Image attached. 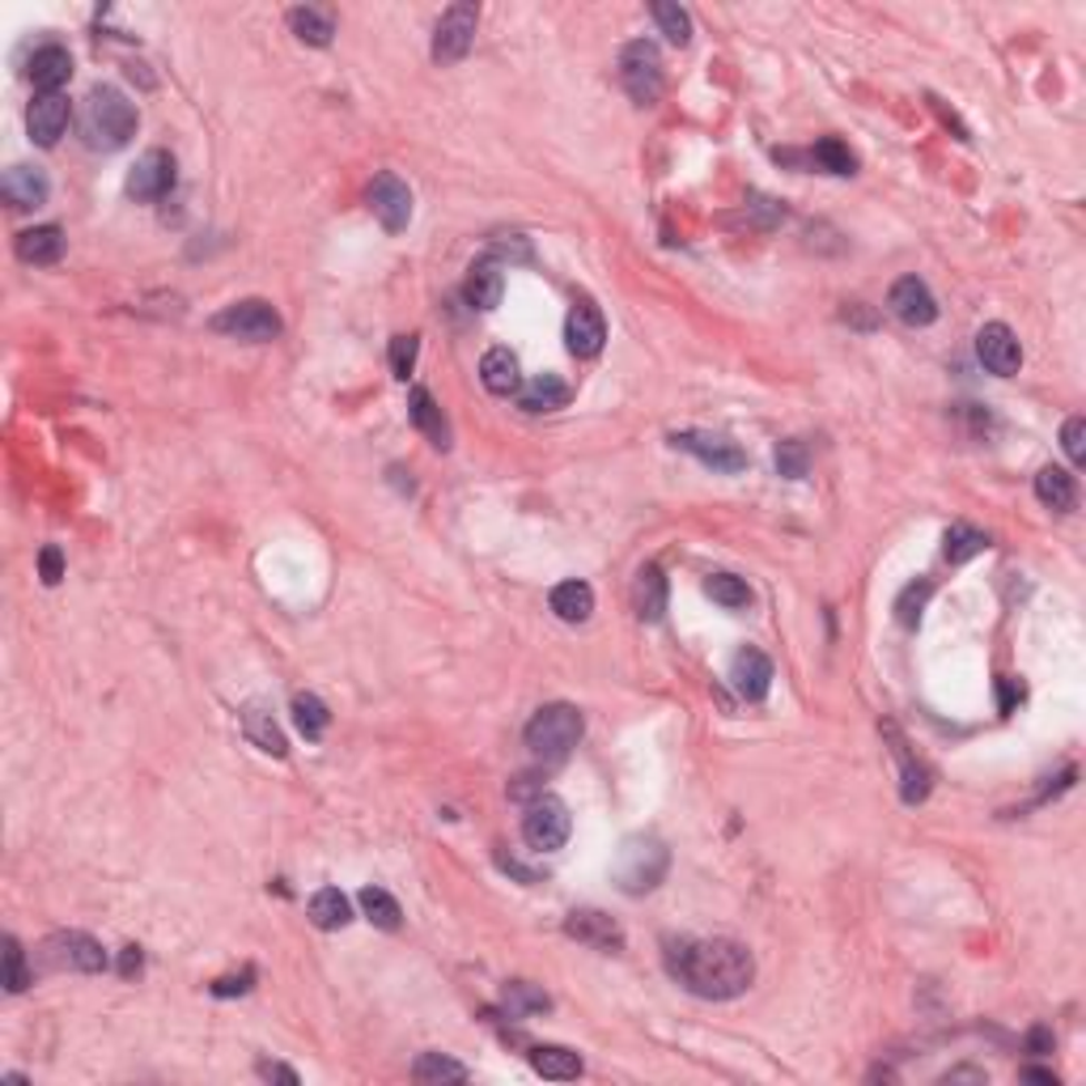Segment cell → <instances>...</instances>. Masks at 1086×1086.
<instances>
[{
	"label": "cell",
	"mask_w": 1086,
	"mask_h": 1086,
	"mask_svg": "<svg viewBox=\"0 0 1086 1086\" xmlns=\"http://www.w3.org/2000/svg\"><path fill=\"white\" fill-rule=\"evenodd\" d=\"M68 119H72V107H68L65 93H39L26 111V128H30V140L51 149L60 136L68 132Z\"/></svg>",
	"instance_id": "obj_15"
},
{
	"label": "cell",
	"mask_w": 1086,
	"mask_h": 1086,
	"mask_svg": "<svg viewBox=\"0 0 1086 1086\" xmlns=\"http://www.w3.org/2000/svg\"><path fill=\"white\" fill-rule=\"evenodd\" d=\"M552 611H556V620H565V624H586L590 611H594V590L586 586V582H561V586L552 590Z\"/></svg>",
	"instance_id": "obj_29"
},
{
	"label": "cell",
	"mask_w": 1086,
	"mask_h": 1086,
	"mask_svg": "<svg viewBox=\"0 0 1086 1086\" xmlns=\"http://www.w3.org/2000/svg\"><path fill=\"white\" fill-rule=\"evenodd\" d=\"M39 573H43L47 586H56V582L65 577V556H60V547H43V552H39Z\"/></svg>",
	"instance_id": "obj_47"
},
{
	"label": "cell",
	"mask_w": 1086,
	"mask_h": 1086,
	"mask_svg": "<svg viewBox=\"0 0 1086 1086\" xmlns=\"http://www.w3.org/2000/svg\"><path fill=\"white\" fill-rule=\"evenodd\" d=\"M704 594L730 611H739L751 603V590H747V582L743 577H734V573H713V577L704 582Z\"/></svg>",
	"instance_id": "obj_38"
},
{
	"label": "cell",
	"mask_w": 1086,
	"mask_h": 1086,
	"mask_svg": "<svg viewBox=\"0 0 1086 1086\" xmlns=\"http://www.w3.org/2000/svg\"><path fill=\"white\" fill-rule=\"evenodd\" d=\"M294 722H297V730H302L306 739H323V734H327V725H332V713H327V704L318 701L315 692H297V697H294Z\"/></svg>",
	"instance_id": "obj_34"
},
{
	"label": "cell",
	"mask_w": 1086,
	"mask_h": 1086,
	"mask_svg": "<svg viewBox=\"0 0 1086 1086\" xmlns=\"http://www.w3.org/2000/svg\"><path fill=\"white\" fill-rule=\"evenodd\" d=\"M136 136V107L115 86H93L81 102V140L98 154H115Z\"/></svg>",
	"instance_id": "obj_2"
},
{
	"label": "cell",
	"mask_w": 1086,
	"mask_h": 1086,
	"mask_svg": "<svg viewBox=\"0 0 1086 1086\" xmlns=\"http://www.w3.org/2000/svg\"><path fill=\"white\" fill-rule=\"evenodd\" d=\"M250 980H255V973H243V976H221V980H213V994L217 997H234V994H247Z\"/></svg>",
	"instance_id": "obj_48"
},
{
	"label": "cell",
	"mask_w": 1086,
	"mask_h": 1086,
	"mask_svg": "<svg viewBox=\"0 0 1086 1086\" xmlns=\"http://www.w3.org/2000/svg\"><path fill=\"white\" fill-rule=\"evenodd\" d=\"M671 446L697 454L704 467H713V472H743L747 467V454L730 437H722V433L683 430V433H671Z\"/></svg>",
	"instance_id": "obj_10"
},
{
	"label": "cell",
	"mask_w": 1086,
	"mask_h": 1086,
	"mask_svg": "<svg viewBox=\"0 0 1086 1086\" xmlns=\"http://www.w3.org/2000/svg\"><path fill=\"white\" fill-rule=\"evenodd\" d=\"M929 594H934L929 582H912V586L900 590V599H896V620H900L905 629H917V624H921V611H926Z\"/></svg>",
	"instance_id": "obj_41"
},
{
	"label": "cell",
	"mask_w": 1086,
	"mask_h": 1086,
	"mask_svg": "<svg viewBox=\"0 0 1086 1086\" xmlns=\"http://www.w3.org/2000/svg\"><path fill=\"white\" fill-rule=\"evenodd\" d=\"M959 1078H973V1083H985V1074H980V1069H950V1074H947V1078H942V1083H959Z\"/></svg>",
	"instance_id": "obj_53"
},
{
	"label": "cell",
	"mask_w": 1086,
	"mask_h": 1086,
	"mask_svg": "<svg viewBox=\"0 0 1086 1086\" xmlns=\"http://www.w3.org/2000/svg\"><path fill=\"white\" fill-rule=\"evenodd\" d=\"M412 1078L425 1086L437 1083H467V1065H458L454 1057H442V1053H421L416 1065H412Z\"/></svg>",
	"instance_id": "obj_33"
},
{
	"label": "cell",
	"mask_w": 1086,
	"mask_h": 1086,
	"mask_svg": "<svg viewBox=\"0 0 1086 1086\" xmlns=\"http://www.w3.org/2000/svg\"><path fill=\"white\" fill-rule=\"evenodd\" d=\"M730 683L743 701H764L772 688V662L760 650H739L730 662Z\"/></svg>",
	"instance_id": "obj_19"
},
{
	"label": "cell",
	"mask_w": 1086,
	"mask_h": 1086,
	"mask_svg": "<svg viewBox=\"0 0 1086 1086\" xmlns=\"http://www.w3.org/2000/svg\"><path fill=\"white\" fill-rule=\"evenodd\" d=\"M0 191L13 208H39L51 196V182L39 166H9L4 179H0Z\"/></svg>",
	"instance_id": "obj_20"
},
{
	"label": "cell",
	"mask_w": 1086,
	"mask_h": 1086,
	"mask_svg": "<svg viewBox=\"0 0 1086 1086\" xmlns=\"http://www.w3.org/2000/svg\"><path fill=\"white\" fill-rule=\"evenodd\" d=\"M505 1006H510V1015H535V1010L552 1006V997L543 994V989H535L531 980H510L505 985Z\"/></svg>",
	"instance_id": "obj_40"
},
{
	"label": "cell",
	"mask_w": 1086,
	"mask_h": 1086,
	"mask_svg": "<svg viewBox=\"0 0 1086 1086\" xmlns=\"http://www.w3.org/2000/svg\"><path fill=\"white\" fill-rule=\"evenodd\" d=\"M30 985V973H26V955L18 938H4V989L9 994H22Z\"/></svg>",
	"instance_id": "obj_43"
},
{
	"label": "cell",
	"mask_w": 1086,
	"mask_h": 1086,
	"mask_svg": "<svg viewBox=\"0 0 1086 1086\" xmlns=\"http://www.w3.org/2000/svg\"><path fill=\"white\" fill-rule=\"evenodd\" d=\"M671 866V853L658 837H629L611 861V879L624 896H645L654 891Z\"/></svg>",
	"instance_id": "obj_3"
},
{
	"label": "cell",
	"mask_w": 1086,
	"mask_h": 1086,
	"mask_svg": "<svg viewBox=\"0 0 1086 1086\" xmlns=\"http://www.w3.org/2000/svg\"><path fill=\"white\" fill-rule=\"evenodd\" d=\"M1027 1048H1031V1053H1048V1048H1053V1031H1044V1027H1036V1031L1027 1036Z\"/></svg>",
	"instance_id": "obj_50"
},
{
	"label": "cell",
	"mask_w": 1086,
	"mask_h": 1086,
	"mask_svg": "<svg viewBox=\"0 0 1086 1086\" xmlns=\"http://www.w3.org/2000/svg\"><path fill=\"white\" fill-rule=\"evenodd\" d=\"M501 294H505V268H501L497 255H484L467 268V280H463V297L467 306L475 310H497Z\"/></svg>",
	"instance_id": "obj_17"
},
{
	"label": "cell",
	"mask_w": 1086,
	"mask_h": 1086,
	"mask_svg": "<svg viewBox=\"0 0 1086 1086\" xmlns=\"http://www.w3.org/2000/svg\"><path fill=\"white\" fill-rule=\"evenodd\" d=\"M475 26H480V9L475 4H451L437 30H433V60L437 65H458L475 43Z\"/></svg>",
	"instance_id": "obj_9"
},
{
	"label": "cell",
	"mask_w": 1086,
	"mask_h": 1086,
	"mask_svg": "<svg viewBox=\"0 0 1086 1086\" xmlns=\"http://www.w3.org/2000/svg\"><path fill=\"white\" fill-rule=\"evenodd\" d=\"M119 973H124V976H136V973H140V950H136V947H124V959H119Z\"/></svg>",
	"instance_id": "obj_51"
},
{
	"label": "cell",
	"mask_w": 1086,
	"mask_h": 1086,
	"mask_svg": "<svg viewBox=\"0 0 1086 1086\" xmlns=\"http://www.w3.org/2000/svg\"><path fill=\"white\" fill-rule=\"evenodd\" d=\"M633 603H636V615L641 620H662V611H667V577H662V569L658 565H645L641 573H636V586H633Z\"/></svg>",
	"instance_id": "obj_28"
},
{
	"label": "cell",
	"mask_w": 1086,
	"mask_h": 1086,
	"mask_svg": "<svg viewBox=\"0 0 1086 1086\" xmlns=\"http://www.w3.org/2000/svg\"><path fill=\"white\" fill-rule=\"evenodd\" d=\"M569 391L556 374H540V378H531L526 386H519V404L522 412H556V407L569 404Z\"/></svg>",
	"instance_id": "obj_27"
},
{
	"label": "cell",
	"mask_w": 1086,
	"mask_h": 1086,
	"mask_svg": "<svg viewBox=\"0 0 1086 1086\" xmlns=\"http://www.w3.org/2000/svg\"><path fill=\"white\" fill-rule=\"evenodd\" d=\"M582 730H586V722H582L577 704H543L540 713L526 722V747L540 760H565L569 751L577 747V739H582Z\"/></svg>",
	"instance_id": "obj_4"
},
{
	"label": "cell",
	"mask_w": 1086,
	"mask_h": 1086,
	"mask_svg": "<svg viewBox=\"0 0 1086 1086\" xmlns=\"http://www.w3.org/2000/svg\"><path fill=\"white\" fill-rule=\"evenodd\" d=\"M667 973L675 976L688 994L709 997V1001H730L751 989L756 980V959L743 942L730 938H667L662 942Z\"/></svg>",
	"instance_id": "obj_1"
},
{
	"label": "cell",
	"mask_w": 1086,
	"mask_h": 1086,
	"mask_svg": "<svg viewBox=\"0 0 1086 1086\" xmlns=\"http://www.w3.org/2000/svg\"><path fill=\"white\" fill-rule=\"evenodd\" d=\"M569 828H573V819H569V807L561 802V798H552V793H535V798L526 802V814H522V837H526V845H531V849H540V853L561 849V845L569 840Z\"/></svg>",
	"instance_id": "obj_6"
},
{
	"label": "cell",
	"mask_w": 1086,
	"mask_h": 1086,
	"mask_svg": "<svg viewBox=\"0 0 1086 1086\" xmlns=\"http://www.w3.org/2000/svg\"><path fill=\"white\" fill-rule=\"evenodd\" d=\"M896 756H900V764H905V786H900V793H905V802L912 807V802H921V798L929 793V772L908 756L900 739H896Z\"/></svg>",
	"instance_id": "obj_42"
},
{
	"label": "cell",
	"mask_w": 1086,
	"mask_h": 1086,
	"mask_svg": "<svg viewBox=\"0 0 1086 1086\" xmlns=\"http://www.w3.org/2000/svg\"><path fill=\"white\" fill-rule=\"evenodd\" d=\"M43 964L47 968H60V973H102L107 968V950L98 938L81 934V929H60L51 934L43 947Z\"/></svg>",
	"instance_id": "obj_7"
},
{
	"label": "cell",
	"mask_w": 1086,
	"mask_h": 1086,
	"mask_svg": "<svg viewBox=\"0 0 1086 1086\" xmlns=\"http://www.w3.org/2000/svg\"><path fill=\"white\" fill-rule=\"evenodd\" d=\"M213 332L234 336V339H255V344H264V339L280 336V315L272 310L268 302L247 297V302H234V306H226L221 315L213 318Z\"/></svg>",
	"instance_id": "obj_8"
},
{
	"label": "cell",
	"mask_w": 1086,
	"mask_h": 1086,
	"mask_svg": "<svg viewBox=\"0 0 1086 1086\" xmlns=\"http://www.w3.org/2000/svg\"><path fill=\"white\" fill-rule=\"evenodd\" d=\"M369 208H374V217L383 221L386 234L407 229V221H412V191H407V182L399 179V175L383 170L378 179L369 182Z\"/></svg>",
	"instance_id": "obj_11"
},
{
	"label": "cell",
	"mask_w": 1086,
	"mask_h": 1086,
	"mask_svg": "<svg viewBox=\"0 0 1086 1086\" xmlns=\"http://www.w3.org/2000/svg\"><path fill=\"white\" fill-rule=\"evenodd\" d=\"M170 187H175V158H170L166 149H149V154L132 166V175H128V196L140 204L161 200Z\"/></svg>",
	"instance_id": "obj_13"
},
{
	"label": "cell",
	"mask_w": 1086,
	"mask_h": 1086,
	"mask_svg": "<svg viewBox=\"0 0 1086 1086\" xmlns=\"http://www.w3.org/2000/svg\"><path fill=\"white\" fill-rule=\"evenodd\" d=\"M603 339H608V323L599 315V306L594 302H577L569 310V323H565L569 353L573 357H599L603 353Z\"/></svg>",
	"instance_id": "obj_16"
},
{
	"label": "cell",
	"mask_w": 1086,
	"mask_h": 1086,
	"mask_svg": "<svg viewBox=\"0 0 1086 1086\" xmlns=\"http://www.w3.org/2000/svg\"><path fill=\"white\" fill-rule=\"evenodd\" d=\"M72 77V56L65 47H39L34 60H30V81L39 93H60V86H68Z\"/></svg>",
	"instance_id": "obj_22"
},
{
	"label": "cell",
	"mask_w": 1086,
	"mask_h": 1086,
	"mask_svg": "<svg viewBox=\"0 0 1086 1086\" xmlns=\"http://www.w3.org/2000/svg\"><path fill=\"white\" fill-rule=\"evenodd\" d=\"M811 161L819 170H828V175H853L858 170V158L849 154V145H840L837 136H823L811 149Z\"/></svg>",
	"instance_id": "obj_37"
},
{
	"label": "cell",
	"mask_w": 1086,
	"mask_h": 1086,
	"mask_svg": "<svg viewBox=\"0 0 1086 1086\" xmlns=\"http://www.w3.org/2000/svg\"><path fill=\"white\" fill-rule=\"evenodd\" d=\"M362 912L378 929H399V921H404V912H399V905H395V896H391V891H383V887H365V891H362Z\"/></svg>",
	"instance_id": "obj_36"
},
{
	"label": "cell",
	"mask_w": 1086,
	"mask_h": 1086,
	"mask_svg": "<svg viewBox=\"0 0 1086 1086\" xmlns=\"http://www.w3.org/2000/svg\"><path fill=\"white\" fill-rule=\"evenodd\" d=\"M807 467H811V458H807V446H802V442H781V446H777V472L781 475L802 480Z\"/></svg>",
	"instance_id": "obj_44"
},
{
	"label": "cell",
	"mask_w": 1086,
	"mask_h": 1086,
	"mask_svg": "<svg viewBox=\"0 0 1086 1086\" xmlns=\"http://www.w3.org/2000/svg\"><path fill=\"white\" fill-rule=\"evenodd\" d=\"M480 383L488 386L493 395H519V386H522L519 357H514L510 348H488L484 362H480Z\"/></svg>",
	"instance_id": "obj_24"
},
{
	"label": "cell",
	"mask_w": 1086,
	"mask_h": 1086,
	"mask_svg": "<svg viewBox=\"0 0 1086 1086\" xmlns=\"http://www.w3.org/2000/svg\"><path fill=\"white\" fill-rule=\"evenodd\" d=\"M1062 446H1065V454H1069V463L1083 467L1086 463V421L1083 416H1069V421H1065Z\"/></svg>",
	"instance_id": "obj_46"
},
{
	"label": "cell",
	"mask_w": 1086,
	"mask_h": 1086,
	"mask_svg": "<svg viewBox=\"0 0 1086 1086\" xmlns=\"http://www.w3.org/2000/svg\"><path fill=\"white\" fill-rule=\"evenodd\" d=\"M887 306H891V315L900 318V323H908V327H929V323L938 318V302H934V294H929V285L921 280V276L896 280L891 294H887Z\"/></svg>",
	"instance_id": "obj_14"
},
{
	"label": "cell",
	"mask_w": 1086,
	"mask_h": 1086,
	"mask_svg": "<svg viewBox=\"0 0 1086 1086\" xmlns=\"http://www.w3.org/2000/svg\"><path fill=\"white\" fill-rule=\"evenodd\" d=\"M620 81H624V90L636 107H654L662 98V86H667L662 81V56L650 39H636L620 51Z\"/></svg>",
	"instance_id": "obj_5"
},
{
	"label": "cell",
	"mask_w": 1086,
	"mask_h": 1086,
	"mask_svg": "<svg viewBox=\"0 0 1086 1086\" xmlns=\"http://www.w3.org/2000/svg\"><path fill=\"white\" fill-rule=\"evenodd\" d=\"M1023 1078H1031V1083H1053V1086H1057V1078H1053L1048 1069H1023Z\"/></svg>",
	"instance_id": "obj_54"
},
{
	"label": "cell",
	"mask_w": 1086,
	"mask_h": 1086,
	"mask_svg": "<svg viewBox=\"0 0 1086 1086\" xmlns=\"http://www.w3.org/2000/svg\"><path fill=\"white\" fill-rule=\"evenodd\" d=\"M416 336H395L391 339V374L395 378H407L412 369H416Z\"/></svg>",
	"instance_id": "obj_45"
},
{
	"label": "cell",
	"mask_w": 1086,
	"mask_h": 1086,
	"mask_svg": "<svg viewBox=\"0 0 1086 1086\" xmlns=\"http://www.w3.org/2000/svg\"><path fill=\"white\" fill-rule=\"evenodd\" d=\"M65 255V229L60 226H34V229H22L18 234V259L22 264H39V268H47V264H56Z\"/></svg>",
	"instance_id": "obj_23"
},
{
	"label": "cell",
	"mask_w": 1086,
	"mask_h": 1086,
	"mask_svg": "<svg viewBox=\"0 0 1086 1086\" xmlns=\"http://www.w3.org/2000/svg\"><path fill=\"white\" fill-rule=\"evenodd\" d=\"M531 1065H535V1074H543V1078H552V1083H573V1078H582V1057L573 1053V1048H561V1044H540V1048H531Z\"/></svg>",
	"instance_id": "obj_25"
},
{
	"label": "cell",
	"mask_w": 1086,
	"mask_h": 1086,
	"mask_svg": "<svg viewBox=\"0 0 1086 1086\" xmlns=\"http://www.w3.org/2000/svg\"><path fill=\"white\" fill-rule=\"evenodd\" d=\"M989 547V535L985 531H976V526H968V522H955L947 531V561L950 565H964V561H973V556H980Z\"/></svg>",
	"instance_id": "obj_35"
},
{
	"label": "cell",
	"mask_w": 1086,
	"mask_h": 1086,
	"mask_svg": "<svg viewBox=\"0 0 1086 1086\" xmlns=\"http://www.w3.org/2000/svg\"><path fill=\"white\" fill-rule=\"evenodd\" d=\"M310 921L318 929H344L353 921V908H348V896L339 887H323L310 896Z\"/></svg>",
	"instance_id": "obj_32"
},
{
	"label": "cell",
	"mask_w": 1086,
	"mask_h": 1086,
	"mask_svg": "<svg viewBox=\"0 0 1086 1086\" xmlns=\"http://www.w3.org/2000/svg\"><path fill=\"white\" fill-rule=\"evenodd\" d=\"M243 730H247V739L259 751H268V756H285L289 751V743H285V734H280V725H276V718H272L268 709H259V704H250L247 713H243Z\"/></svg>",
	"instance_id": "obj_31"
},
{
	"label": "cell",
	"mask_w": 1086,
	"mask_h": 1086,
	"mask_svg": "<svg viewBox=\"0 0 1086 1086\" xmlns=\"http://www.w3.org/2000/svg\"><path fill=\"white\" fill-rule=\"evenodd\" d=\"M976 357H980V365L989 374L1010 378V374H1018V365H1023V348H1018L1015 332L1006 323H985L980 336H976Z\"/></svg>",
	"instance_id": "obj_12"
},
{
	"label": "cell",
	"mask_w": 1086,
	"mask_h": 1086,
	"mask_svg": "<svg viewBox=\"0 0 1086 1086\" xmlns=\"http://www.w3.org/2000/svg\"><path fill=\"white\" fill-rule=\"evenodd\" d=\"M1023 701V688H1015V679H1001V709H1015Z\"/></svg>",
	"instance_id": "obj_52"
},
{
	"label": "cell",
	"mask_w": 1086,
	"mask_h": 1086,
	"mask_svg": "<svg viewBox=\"0 0 1086 1086\" xmlns=\"http://www.w3.org/2000/svg\"><path fill=\"white\" fill-rule=\"evenodd\" d=\"M407 416H412V425L430 437L437 451H446L451 446V430H446V416H442V407H437V399H433L425 386H416L412 395H407Z\"/></svg>",
	"instance_id": "obj_21"
},
{
	"label": "cell",
	"mask_w": 1086,
	"mask_h": 1086,
	"mask_svg": "<svg viewBox=\"0 0 1086 1086\" xmlns=\"http://www.w3.org/2000/svg\"><path fill=\"white\" fill-rule=\"evenodd\" d=\"M1036 497H1040L1048 510L1069 514V510L1078 505V484H1074V475L1065 472V467H1040V475H1036Z\"/></svg>",
	"instance_id": "obj_26"
},
{
	"label": "cell",
	"mask_w": 1086,
	"mask_h": 1086,
	"mask_svg": "<svg viewBox=\"0 0 1086 1086\" xmlns=\"http://www.w3.org/2000/svg\"><path fill=\"white\" fill-rule=\"evenodd\" d=\"M259 1078H268V1083L297 1086V1074H294V1069H289V1065H276V1062H259Z\"/></svg>",
	"instance_id": "obj_49"
},
{
	"label": "cell",
	"mask_w": 1086,
	"mask_h": 1086,
	"mask_svg": "<svg viewBox=\"0 0 1086 1086\" xmlns=\"http://www.w3.org/2000/svg\"><path fill=\"white\" fill-rule=\"evenodd\" d=\"M565 934H569V938H577V942H586V947H594V950H624V929L615 926L608 912H599V908L569 912Z\"/></svg>",
	"instance_id": "obj_18"
},
{
	"label": "cell",
	"mask_w": 1086,
	"mask_h": 1086,
	"mask_svg": "<svg viewBox=\"0 0 1086 1086\" xmlns=\"http://www.w3.org/2000/svg\"><path fill=\"white\" fill-rule=\"evenodd\" d=\"M289 30H294L302 43L327 47V43H332V34H336V22H332V13H327V9L297 4V9H289Z\"/></svg>",
	"instance_id": "obj_30"
},
{
	"label": "cell",
	"mask_w": 1086,
	"mask_h": 1086,
	"mask_svg": "<svg viewBox=\"0 0 1086 1086\" xmlns=\"http://www.w3.org/2000/svg\"><path fill=\"white\" fill-rule=\"evenodd\" d=\"M654 22L662 26V34H667L675 47L692 43V18H688V9H679V4H671V0H658Z\"/></svg>",
	"instance_id": "obj_39"
}]
</instances>
